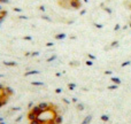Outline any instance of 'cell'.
Masks as SVG:
<instances>
[{
    "label": "cell",
    "mask_w": 131,
    "mask_h": 124,
    "mask_svg": "<svg viewBox=\"0 0 131 124\" xmlns=\"http://www.w3.org/2000/svg\"><path fill=\"white\" fill-rule=\"evenodd\" d=\"M29 124H60L61 114L59 108L51 102H41L28 111Z\"/></svg>",
    "instance_id": "1"
},
{
    "label": "cell",
    "mask_w": 131,
    "mask_h": 124,
    "mask_svg": "<svg viewBox=\"0 0 131 124\" xmlns=\"http://www.w3.org/2000/svg\"><path fill=\"white\" fill-rule=\"evenodd\" d=\"M10 97H12V90L9 87L0 85V108L8 102Z\"/></svg>",
    "instance_id": "2"
}]
</instances>
